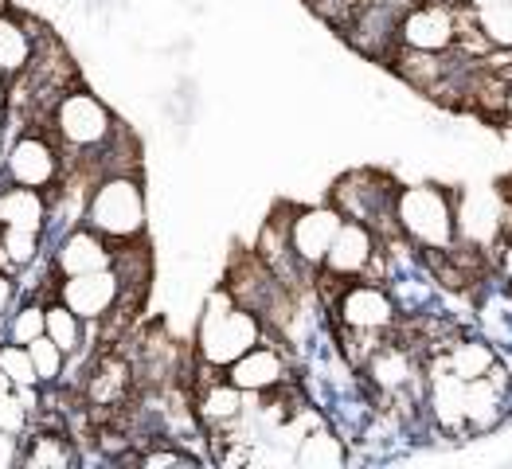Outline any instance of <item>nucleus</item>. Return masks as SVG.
Returning <instances> with one entry per match:
<instances>
[{"mask_svg": "<svg viewBox=\"0 0 512 469\" xmlns=\"http://www.w3.org/2000/svg\"><path fill=\"white\" fill-rule=\"evenodd\" d=\"M28 356H32L36 380H55V376H59V368H63V348L51 341L47 333H40L36 341H28Z\"/></svg>", "mask_w": 512, "mask_h": 469, "instance_id": "obj_27", "label": "nucleus"}, {"mask_svg": "<svg viewBox=\"0 0 512 469\" xmlns=\"http://www.w3.org/2000/svg\"><path fill=\"white\" fill-rule=\"evenodd\" d=\"M122 298V278L114 266L106 270H90V274H71L63 286V305L79 317V321H98L106 317Z\"/></svg>", "mask_w": 512, "mask_h": 469, "instance_id": "obj_12", "label": "nucleus"}, {"mask_svg": "<svg viewBox=\"0 0 512 469\" xmlns=\"http://www.w3.org/2000/svg\"><path fill=\"white\" fill-rule=\"evenodd\" d=\"M473 32L485 47L512 51V4H489V8H470Z\"/></svg>", "mask_w": 512, "mask_h": 469, "instance_id": "obj_23", "label": "nucleus"}, {"mask_svg": "<svg viewBox=\"0 0 512 469\" xmlns=\"http://www.w3.org/2000/svg\"><path fill=\"white\" fill-rule=\"evenodd\" d=\"M0 251L8 262L24 266L36 258V231H24V227H4V239H0Z\"/></svg>", "mask_w": 512, "mask_h": 469, "instance_id": "obj_29", "label": "nucleus"}, {"mask_svg": "<svg viewBox=\"0 0 512 469\" xmlns=\"http://www.w3.org/2000/svg\"><path fill=\"white\" fill-rule=\"evenodd\" d=\"M364 372H368V380L380 387L384 395H403L407 387L419 384V364H415V356L407 352V344L384 341L368 356Z\"/></svg>", "mask_w": 512, "mask_h": 469, "instance_id": "obj_16", "label": "nucleus"}, {"mask_svg": "<svg viewBox=\"0 0 512 469\" xmlns=\"http://www.w3.org/2000/svg\"><path fill=\"white\" fill-rule=\"evenodd\" d=\"M129 387V364L110 356L102 360V368H94V380H90V399L94 403H118Z\"/></svg>", "mask_w": 512, "mask_h": 469, "instance_id": "obj_25", "label": "nucleus"}, {"mask_svg": "<svg viewBox=\"0 0 512 469\" xmlns=\"http://www.w3.org/2000/svg\"><path fill=\"white\" fill-rule=\"evenodd\" d=\"M454 227L458 239L473 251H489L505 235V196L501 188H470L454 196Z\"/></svg>", "mask_w": 512, "mask_h": 469, "instance_id": "obj_6", "label": "nucleus"}, {"mask_svg": "<svg viewBox=\"0 0 512 469\" xmlns=\"http://www.w3.org/2000/svg\"><path fill=\"white\" fill-rule=\"evenodd\" d=\"M227 380L239 387V391H255V395L278 391V387L286 384V360H282L278 348L258 341L255 348H247L239 360L227 364Z\"/></svg>", "mask_w": 512, "mask_h": 469, "instance_id": "obj_14", "label": "nucleus"}, {"mask_svg": "<svg viewBox=\"0 0 512 469\" xmlns=\"http://www.w3.org/2000/svg\"><path fill=\"white\" fill-rule=\"evenodd\" d=\"M344 215L333 204H317V208H298L290 219V251L305 270H321L325 251L337 235Z\"/></svg>", "mask_w": 512, "mask_h": 469, "instance_id": "obj_11", "label": "nucleus"}, {"mask_svg": "<svg viewBox=\"0 0 512 469\" xmlns=\"http://www.w3.org/2000/svg\"><path fill=\"white\" fill-rule=\"evenodd\" d=\"M12 294V286H8V278H0V309H4V301Z\"/></svg>", "mask_w": 512, "mask_h": 469, "instance_id": "obj_38", "label": "nucleus"}, {"mask_svg": "<svg viewBox=\"0 0 512 469\" xmlns=\"http://www.w3.org/2000/svg\"><path fill=\"white\" fill-rule=\"evenodd\" d=\"M337 317L344 329H372V333H387L399 321V305L391 298V290L380 282H356L344 286L337 298Z\"/></svg>", "mask_w": 512, "mask_h": 469, "instance_id": "obj_10", "label": "nucleus"}, {"mask_svg": "<svg viewBox=\"0 0 512 469\" xmlns=\"http://www.w3.org/2000/svg\"><path fill=\"white\" fill-rule=\"evenodd\" d=\"M294 458H298V466H305V469H337L348 462V450H344V442L333 430H313V434L301 438Z\"/></svg>", "mask_w": 512, "mask_h": 469, "instance_id": "obj_21", "label": "nucleus"}, {"mask_svg": "<svg viewBox=\"0 0 512 469\" xmlns=\"http://www.w3.org/2000/svg\"><path fill=\"white\" fill-rule=\"evenodd\" d=\"M86 223L102 239H137L145 231V192H141V184L129 172L106 176L94 188L90 204H86Z\"/></svg>", "mask_w": 512, "mask_h": 469, "instance_id": "obj_4", "label": "nucleus"}, {"mask_svg": "<svg viewBox=\"0 0 512 469\" xmlns=\"http://www.w3.org/2000/svg\"><path fill=\"white\" fill-rule=\"evenodd\" d=\"M501 114L512 122V71H509V79H505V94H501Z\"/></svg>", "mask_w": 512, "mask_h": 469, "instance_id": "obj_36", "label": "nucleus"}, {"mask_svg": "<svg viewBox=\"0 0 512 469\" xmlns=\"http://www.w3.org/2000/svg\"><path fill=\"white\" fill-rule=\"evenodd\" d=\"M434 364H442L446 372H454L458 380H477V376H485L493 364H497V352H493V344L485 341H454V344H442V356L434 360Z\"/></svg>", "mask_w": 512, "mask_h": 469, "instance_id": "obj_19", "label": "nucleus"}, {"mask_svg": "<svg viewBox=\"0 0 512 469\" xmlns=\"http://www.w3.org/2000/svg\"><path fill=\"white\" fill-rule=\"evenodd\" d=\"M8 387H12V384H8V376H4V372H0V391H8Z\"/></svg>", "mask_w": 512, "mask_h": 469, "instance_id": "obj_41", "label": "nucleus"}, {"mask_svg": "<svg viewBox=\"0 0 512 469\" xmlns=\"http://www.w3.org/2000/svg\"><path fill=\"white\" fill-rule=\"evenodd\" d=\"M196 458H188V454H180V450H153V454H145L141 458V466L157 469V466H192Z\"/></svg>", "mask_w": 512, "mask_h": 469, "instance_id": "obj_33", "label": "nucleus"}, {"mask_svg": "<svg viewBox=\"0 0 512 469\" xmlns=\"http://www.w3.org/2000/svg\"><path fill=\"white\" fill-rule=\"evenodd\" d=\"M505 403H509V380L505 372L493 364L485 376H477L466 384V430H489L505 419Z\"/></svg>", "mask_w": 512, "mask_h": 469, "instance_id": "obj_15", "label": "nucleus"}, {"mask_svg": "<svg viewBox=\"0 0 512 469\" xmlns=\"http://www.w3.org/2000/svg\"><path fill=\"white\" fill-rule=\"evenodd\" d=\"M395 223L399 235L411 239L419 251H446L458 243L454 227V192L442 184H407L395 188Z\"/></svg>", "mask_w": 512, "mask_h": 469, "instance_id": "obj_1", "label": "nucleus"}, {"mask_svg": "<svg viewBox=\"0 0 512 469\" xmlns=\"http://www.w3.org/2000/svg\"><path fill=\"white\" fill-rule=\"evenodd\" d=\"M4 102H8V90H4V79H0V110H4Z\"/></svg>", "mask_w": 512, "mask_h": 469, "instance_id": "obj_40", "label": "nucleus"}, {"mask_svg": "<svg viewBox=\"0 0 512 469\" xmlns=\"http://www.w3.org/2000/svg\"><path fill=\"white\" fill-rule=\"evenodd\" d=\"M423 403H427L430 419H434L438 430H446V434H462L466 430V380H458L442 364H430Z\"/></svg>", "mask_w": 512, "mask_h": 469, "instance_id": "obj_13", "label": "nucleus"}, {"mask_svg": "<svg viewBox=\"0 0 512 469\" xmlns=\"http://www.w3.org/2000/svg\"><path fill=\"white\" fill-rule=\"evenodd\" d=\"M470 8L462 0L446 4V0H427L415 4L399 16V47H415V51H454L458 36L466 28Z\"/></svg>", "mask_w": 512, "mask_h": 469, "instance_id": "obj_5", "label": "nucleus"}, {"mask_svg": "<svg viewBox=\"0 0 512 469\" xmlns=\"http://www.w3.org/2000/svg\"><path fill=\"white\" fill-rule=\"evenodd\" d=\"M55 126H59L67 145L94 149V145L110 141L114 118H110V110H106L102 98L79 90V94H63V98H59V106H55Z\"/></svg>", "mask_w": 512, "mask_h": 469, "instance_id": "obj_7", "label": "nucleus"}, {"mask_svg": "<svg viewBox=\"0 0 512 469\" xmlns=\"http://www.w3.org/2000/svg\"><path fill=\"white\" fill-rule=\"evenodd\" d=\"M395 180L387 172L376 169H356L344 172L333 188V208L344 215V219H356L364 227H372L384 239H395L399 235V223H395Z\"/></svg>", "mask_w": 512, "mask_h": 469, "instance_id": "obj_3", "label": "nucleus"}, {"mask_svg": "<svg viewBox=\"0 0 512 469\" xmlns=\"http://www.w3.org/2000/svg\"><path fill=\"white\" fill-rule=\"evenodd\" d=\"M466 8H489V4H512V0H462Z\"/></svg>", "mask_w": 512, "mask_h": 469, "instance_id": "obj_37", "label": "nucleus"}, {"mask_svg": "<svg viewBox=\"0 0 512 469\" xmlns=\"http://www.w3.org/2000/svg\"><path fill=\"white\" fill-rule=\"evenodd\" d=\"M399 16H403V4H395V0H368L344 24L348 40H352L356 51H364L368 59H387L399 47Z\"/></svg>", "mask_w": 512, "mask_h": 469, "instance_id": "obj_9", "label": "nucleus"}, {"mask_svg": "<svg viewBox=\"0 0 512 469\" xmlns=\"http://www.w3.org/2000/svg\"><path fill=\"white\" fill-rule=\"evenodd\" d=\"M0 372L8 376V384L12 387L36 384V368H32L28 348H0Z\"/></svg>", "mask_w": 512, "mask_h": 469, "instance_id": "obj_28", "label": "nucleus"}, {"mask_svg": "<svg viewBox=\"0 0 512 469\" xmlns=\"http://www.w3.org/2000/svg\"><path fill=\"white\" fill-rule=\"evenodd\" d=\"M505 235H512V204H505Z\"/></svg>", "mask_w": 512, "mask_h": 469, "instance_id": "obj_39", "label": "nucleus"}, {"mask_svg": "<svg viewBox=\"0 0 512 469\" xmlns=\"http://www.w3.org/2000/svg\"><path fill=\"white\" fill-rule=\"evenodd\" d=\"M0 227H24L40 231L43 227V200L40 188H4L0 192Z\"/></svg>", "mask_w": 512, "mask_h": 469, "instance_id": "obj_20", "label": "nucleus"}, {"mask_svg": "<svg viewBox=\"0 0 512 469\" xmlns=\"http://www.w3.org/2000/svg\"><path fill=\"white\" fill-rule=\"evenodd\" d=\"M67 442H59V438H40L36 442V450L24 458L32 469H51V466H67Z\"/></svg>", "mask_w": 512, "mask_h": 469, "instance_id": "obj_30", "label": "nucleus"}, {"mask_svg": "<svg viewBox=\"0 0 512 469\" xmlns=\"http://www.w3.org/2000/svg\"><path fill=\"white\" fill-rule=\"evenodd\" d=\"M380 262V235L356 219H341L329 251H325V262L321 270L333 274V278H364L372 266Z\"/></svg>", "mask_w": 512, "mask_h": 469, "instance_id": "obj_8", "label": "nucleus"}, {"mask_svg": "<svg viewBox=\"0 0 512 469\" xmlns=\"http://www.w3.org/2000/svg\"><path fill=\"white\" fill-rule=\"evenodd\" d=\"M16 458H20V454H16V438L0 430V469H4V466H12Z\"/></svg>", "mask_w": 512, "mask_h": 469, "instance_id": "obj_34", "label": "nucleus"}, {"mask_svg": "<svg viewBox=\"0 0 512 469\" xmlns=\"http://www.w3.org/2000/svg\"><path fill=\"white\" fill-rule=\"evenodd\" d=\"M43 333L59 344L63 352H75V348H79V337H83L79 317H75L63 301H59V305H51V309H43Z\"/></svg>", "mask_w": 512, "mask_h": 469, "instance_id": "obj_26", "label": "nucleus"}, {"mask_svg": "<svg viewBox=\"0 0 512 469\" xmlns=\"http://www.w3.org/2000/svg\"><path fill=\"white\" fill-rule=\"evenodd\" d=\"M32 59V40L20 20L0 12V75H20Z\"/></svg>", "mask_w": 512, "mask_h": 469, "instance_id": "obj_24", "label": "nucleus"}, {"mask_svg": "<svg viewBox=\"0 0 512 469\" xmlns=\"http://www.w3.org/2000/svg\"><path fill=\"white\" fill-rule=\"evenodd\" d=\"M501 274H505V286L512 290V235H505V243H501Z\"/></svg>", "mask_w": 512, "mask_h": 469, "instance_id": "obj_35", "label": "nucleus"}, {"mask_svg": "<svg viewBox=\"0 0 512 469\" xmlns=\"http://www.w3.org/2000/svg\"><path fill=\"white\" fill-rule=\"evenodd\" d=\"M43 333V309L40 305H28L20 317H16V325H12V337L20 344H28V341H36Z\"/></svg>", "mask_w": 512, "mask_h": 469, "instance_id": "obj_32", "label": "nucleus"}, {"mask_svg": "<svg viewBox=\"0 0 512 469\" xmlns=\"http://www.w3.org/2000/svg\"><path fill=\"white\" fill-rule=\"evenodd\" d=\"M239 415H243V391L231 380L227 384H212L200 395V419L208 427H231V423H239Z\"/></svg>", "mask_w": 512, "mask_h": 469, "instance_id": "obj_22", "label": "nucleus"}, {"mask_svg": "<svg viewBox=\"0 0 512 469\" xmlns=\"http://www.w3.org/2000/svg\"><path fill=\"white\" fill-rule=\"evenodd\" d=\"M258 341H262V317L243 309V305H235V298L227 290H215L208 305H204L200 333H196L200 360L208 368H227L231 360H239Z\"/></svg>", "mask_w": 512, "mask_h": 469, "instance_id": "obj_2", "label": "nucleus"}, {"mask_svg": "<svg viewBox=\"0 0 512 469\" xmlns=\"http://www.w3.org/2000/svg\"><path fill=\"white\" fill-rule=\"evenodd\" d=\"M24 419H28V407L12 395V387L0 391V430H4V434H20V430H24Z\"/></svg>", "mask_w": 512, "mask_h": 469, "instance_id": "obj_31", "label": "nucleus"}, {"mask_svg": "<svg viewBox=\"0 0 512 469\" xmlns=\"http://www.w3.org/2000/svg\"><path fill=\"white\" fill-rule=\"evenodd\" d=\"M114 266V251L106 247V239L98 231H75L67 235L63 251H59V270L71 274H90V270H106Z\"/></svg>", "mask_w": 512, "mask_h": 469, "instance_id": "obj_18", "label": "nucleus"}, {"mask_svg": "<svg viewBox=\"0 0 512 469\" xmlns=\"http://www.w3.org/2000/svg\"><path fill=\"white\" fill-rule=\"evenodd\" d=\"M55 169H59V161H55L51 145L40 141V137H24V141H16L12 153H8V176H12L16 184H24V188H43V184H51V180H55Z\"/></svg>", "mask_w": 512, "mask_h": 469, "instance_id": "obj_17", "label": "nucleus"}]
</instances>
